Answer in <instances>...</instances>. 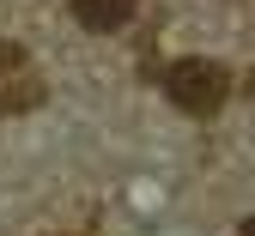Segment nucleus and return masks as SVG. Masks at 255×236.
<instances>
[{
  "label": "nucleus",
  "mask_w": 255,
  "mask_h": 236,
  "mask_svg": "<svg viewBox=\"0 0 255 236\" xmlns=\"http://www.w3.org/2000/svg\"><path fill=\"white\" fill-rule=\"evenodd\" d=\"M164 97L182 109V115H219L225 109V97H231V73L219 61H207V55H182V61H170L164 67Z\"/></svg>",
  "instance_id": "nucleus-1"
},
{
  "label": "nucleus",
  "mask_w": 255,
  "mask_h": 236,
  "mask_svg": "<svg viewBox=\"0 0 255 236\" xmlns=\"http://www.w3.org/2000/svg\"><path fill=\"white\" fill-rule=\"evenodd\" d=\"M140 12V0H73V24L91 30V37H110V30H128V18Z\"/></svg>",
  "instance_id": "nucleus-2"
},
{
  "label": "nucleus",
  "mask_w": 255,
  "mask_h": 236,
  "mask_svg": "<svg viewBox=\"0 0 255 236\" xmlns=\"http://www.w3.org/2000/svg\"><path fill=\"white\" fill-rule=\"evenodd\" d=\"M18 73H24V49L12 37H0V79H18Z\"/></svg>",
  "instance_id": "nucleus-3"
},
{
  "label": "nucleus",
  "mask_w": 255,
  "mask_h": 236,
  "mask_svg": "<svg viewBox=\"0 0 255 236\" xmlns=\"http://www.w3.org/2000/svg\"><path fill=\"white\" fill-rule=\"evenodd\" d=\"M243 236H255V212H249V218H243Z\"/></svg>",
  "instance_id": "nucleus-4"
}]
</instances>
